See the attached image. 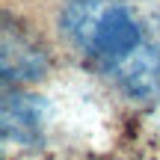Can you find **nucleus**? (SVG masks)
<instances>
[{"label": "nucleus", "instance_id": "obj_2", "mask_svg": "<svg viewBox=\"0 0 160 160\" xmlns=\"http://www.w3.org/2000/svg\"><path fill=\"white\" fill-rule=\"evenodd\" d=\"M48 51L42 42L21 24L3 21V83L24 89L27 83H36L48 74Z\"/></svg>", "mask_w": 160, "mask_h": 160}, {"label": "nucleus", "instance_id": "obj_3", "mask_svg": "<svg viewBox=\"0 0 160 160\" xmlns=\"http://www.w3.org/2000/svg\"><path fill=\"white\" fill-rule=\"evenodd\" d=\"M3 139L21 148H39L45 139V104L15 86L3 92Z\"/></svg>", "mask_w": 160, "mask_h": 160}, {"label": "nucleus", "instance_id": "obj_1", "mask_svg": "<svg viewBox=\"0 0 160 160\" xmlns=\"http://www.w3.org/2000/svg\"><path fill=\"white\" fill-rule=\"evenodd\" d=\"M62 45L122 98H160V24L139 0H62L57 9Z\"/></svg>", "mask_w": 160, "mask_h": 160}]
</instances>
